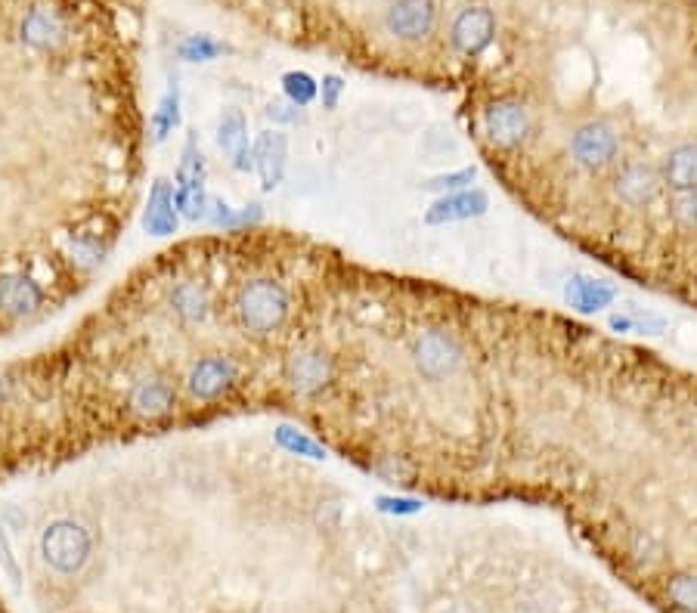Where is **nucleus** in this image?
Here are the masks:
<instances>
[{
	"mask_svg": "<svg viewBox=\"0 0 697 613\" xmlns=\"http://www.w3.org/2000/svg\"><path fill=\"white\" fill-rule=\"evenodd\" d=\"M261 220H264V208H261L258 202H251V205H245V208H236V211H233V220H230V227H227V230H233V233H239V230H251V227H258Z\"/></svg>",
	"mask_w": 697,
	"mask_h": 613,
	"instance_id": "nucleus-31",
	"label": "nucleus"
},
{
	"mask_svg": "<svg viewBox=\"0 0 697 613\" xmlns=\"http://www.w3.org/2000/svg\"><path fill=\"white\" fill-rule=\"evenodd\" d=\"M660 180L673 192H691L697 189V140L679 143L667 152L660 165Z\"/></svg>",
	"mask_w": 697,
	"mask_h": 613,
	"instance_id": "nucleus-18",
	"label": "nucleus"
},
{
	"mask_svg": "<svg viewBox=\"0 0 697 613\" xmlns=\"http://www.w3.org/2000/svg\"><path fill=\"white\" fill-rule=\"evenodd\" d=\"M152 140L155 143H162L174 127H180V84L171 81L165 96L158 100V109L152 112Z\"/></svg>",
	"mask_w": 697,
	"mask_h": 613,
	"instance_id": "nucleus-22",
	"label": "nucleus"
},
{
	"mask_svg": "<svg viewBox=\"0 0 697 613\" xmlns=\"http://www.w3.org/2000/svg\"><path fill=\"white\" fill-rule=\"evenodd\" d=\"M236 381H239V369L233 360L205 357L189 369L186 387H189V394L199 400H217V397H224Z\"/></svg>",
	"mask_w": 697,
	"mask_h": 613,
	"instance_id": "nucleus-7",
	"label": "nucleus"
},
{
	"mask_svg": "<svg viewBox=\"0 0 697 613\" xmlns=\"http://www.w3.org/2000/svg\"><path fill=\"white\" fill-rule=\"evenodd\" d=\"M413 363H416L419 375L428 381L453 378L465 363V347L447 329H425L413 341Z\"/></svg>",
	"mask_w": 697,
	"mask_h": 613,
	"instance_id": "nucleus-2",
	"label": "nucleus"
},
{
	"mask_svg": "<svg viewBox=\"0 0 697 613\" xmlns=\"http://www.w3.org/2000/svg\"><path fill=\"white\" fill-rule=\"evenodd\" d=\"M19 35H22L25 47L38 50V53H53V50H59L62 44H66L69 25H66V19H62L56 10L38 7V10L25 13V19L19 25Z\"/></svg>",
	"mask_w": 697,
	"mask_h": 613,
	"instance_id": "nucleus-8",
	"label": "nucleus"
},
{
	"mask_svg": "<svg viewBox=\"0 0 697 613\" xmlns=\"http://www.w3.org/2000/svg\"><path fill=\"white\" fill-rule=\"evenodd\" d=\"M282 93L285 100L295 103L298 109L310 106L316 96H320V84H316L307 72H285L282 75Z\"/></svg>",
	"mask_w": 697,
	"mask_h": 613,
	"instance_id": "nucleus-24",
	"label": "nucleus"
},
{
	"mask_svg": "<svg viewBox=\"0 0 697 613\" xmlns=\"http://www.w3.org/2000/svg\"><path fill=\"white\" fill-rule=\"evenodd\" d=\"M285 378L301 397H313L332 381V360L320 350H301L285 363Z\"/></svg>",
	"mask_w": 697,
	"mask_h": 613,
	"instance_id": "nucleus-12",
	"label": "nucleus"
},
{
	"mask_svg": "<svg viewBox=\"0 0 697 613\" xmlns=\"http://www.w3.org/2000/svg\"><path fill=\"white\" fill-rule=\"evenodd\" d=\"M632 319H636V332H639V335H663V332H667V322H663L660 316L632 313Z\"/></svg>",
	"mask_w": 697,
	"mask_h": 613,
	"instance_id": "nucleus-34",
	"label": "nucleus"
},
{
	"mask_svg": "<svg viewBox=\"0 0 697 613\" xmlns=\"http://www.w3.org/2000/svg\"><path fill=\"white\" fill-rule=\"evenodd\" d=\"M490 199L484 189H462V192H450V196H440L437 202H431V208L425 211V223L428 227H443V223H456V220H471L487 214Z\"/></svg>",
	"mask_w": 697,
	"mask_h": 613,
	"instance_id": "nucleus-13",
	"label": "nucleus"
},
{
	"mask_svg": "<svg viewBox=\"0 0 697 613\" xmlns=\"http://www.w3.org/2000/svg\"><path fill=\"white\" fill-rule=\"evenodd\" d=\"M273 437H276V443L285 449V453H292V456H304V459H313V462L326 459V449L313 437H307L304 431L292 428V425H276Z\"/></svg>",
	"mask_w": 697,
	"mask_h": 613,
	"instance_id": "nucleus-23",
	"label": "nucleus"
},
{
	"mask_svg": "<svg viewBox=\"0 0 697 613\" xmlns=\"http://www.w3.org/2000/svg\"><path fill=\"white\" fill-rule=\"evenodd\" d=\"M474 177H478V168H459V171H450V174H437L425 183L428 192H437V196H450V192H462L474 183Z\"/></svg>",
	"mask_w": 697,
	"mask_h": 613,
	"instance_id": "nucleus-27",
	"label": "nucleus"
},
{
	"mask_svg": "<svg viewBox=\"0 0 697 613\" xmlns=\"http://www.w3.org/2000/svg\"><path fill=\"white\" fill-rule=\"evenodd\" d=\"M267 118L276 124H298L301 121V109L295 103H270L267 106Z\"/></svg>",
	"mask_w": 697,
	"mask_h": 613,
	"instance_id": "nucleus-33",
	"label": "nucleus"
},
{
	"mask_svg": "<svg viewBox=\"0 0 697 613\" xmlns=\"http://www.w3.org/2000/svg\"><path fill=\"white\" fill-rule=\"evenodd\" d=\"M617 149H620V137L605 121H589L577 127L574 137H570V155H574V161L586 171L608 168L617 158Z\"/></svg>",
	"mask_w": 697,
	"mask_h": 613,
	"instance_id": "nucleus-4",
	"label": "nucleus"
},
{
	"mask_svg": "<svg viewBox=\"0 0 697 613\" xmlns=\"http://www.w3.org/2000/svg\"><path fill=\"white\" fill-rule=\"evenodd\" d=\"M41 304H44V292L31 276L13 273V276L0 279V310L7 316H16V319L31 316V313H38Z\"/></svg>",
	"mask_w": 697,
	"mask_h": 613,
	"instance_id": "nucleus-16",
	"label": "nucleus"
},
{
	"mask_svg": "<svg viewBox=\"0 0 697 613\" xmlns=\"http://www.w3.org/2000/svg\"><path fill=\"white\" fill-rule=\"evenodd\" d=\"M41 555L56 573H78L90 558V533L75 521H56L41 536Z\"/></svg>",
	"mask_w": 697,
	"mask_h": 613,
	"instance_id": "nucleus-3",
	"label": "nucleus"
},
{
	"mask_svg": "<svg viewBox=\"0 0 697 613\" xmlns=\"http://www.w3.org/2000/svg\"><path fill=\"white\" fill-rule=\"evenodd\" d=\"M493 31H496V16L487 7H465L450 28V41L459 53L474 56L481 53L490 41H493Z\"/></svg>",
	"mask_w": 697,
	"mask_h": 613,
	"instance_id": "nucleus-9",
	"label": "nucleus"
},
{
	"mask_svg": "<svg viewBox=\"0 0 697 613\" xmlns=\"http://www.w3.org/2000/svg\"><path fill=\"white\" fill-rule=\"evenodd\" d=\"M608 326L614 332H636V319H632V313H611Z\"/></svg>",
	"mask_w": 697,
	"mask_h": 613,
	"instance_id": "nucleus-36",
	"label": "nucleus"
},
{
	"mask_svg": "<svg viewBox=\"0 0 697 613\" xmlns=\"http://www.w3.org/2000/svg\"><path fill=\"white\" fill-rule=\"evenodd\" d=\"M171 307L174 313L186 322V326H199V322L208 319V310H211V301H208V292L202 285L196 282H180L174 292H171Z\"/></svg>",
	"mask_w": 697,
	"mask_h": 613,
	"instance_id": "nucleus-21",
	"label": "nucleus"
},
{
	"mask_svg": "<svg viewBox=\"0 0 697 613\" xmlns=\"http://www.w3.org/2000/svg\"><path fill=\"white\" fill-rule=\"evenodd\" d=\"M670 214H673V220L679 223L682 230H694L697 233V189H691V192H673Z\"/></svg>",
	"mask_w": 697,
	"mask_h": 613,
	"instance_id": "nucleus-28",
	"label": "nucleus"
},
{
	"mask_svg": "<svg viewBox=\"0 0 697 613\" xmlns=\"http://www.w3.org/2000/svg\"><path fill=\"white\" fill-rule=\"evenodd\" d=\"M341 93H344V78H338V75H326V78H323V87H320L323 109H335V106H338V100H341Z\"/></svg>",
	"mask_w": 697,
	"mask_h": 613,
	"instance_id": "nucleus-32",
	"label": "nucleus"
},
{
	"mask_svg": "<svg viewBox=\"0 0 697 613\" xmlns=\"http://www.w3.org/2000/svg\"><path fill=\"white\" fill-rule=\"evenodd\" d=\"M180 227V214H177V205H174V189L168 180H155L152 189H149V202H146V211H143V230L149 236H174Z\"/></svg>",
	"mask_w": 697,
	"mask_h": 613,
	"instance_id": "nucleus-15",
	"label": "nucleus"
},
{
	"mask_svg": "<svg viewBox=\"0 0 697 613\" xmlns=\"http://www.w3.org/2000/svg\"><path fill=\"white\" fill-rule=\"evenodd\" d=\"M227 53V44H220L217 38L211 35H189L180 47H177V56L186 59V62H211L217 56Z\"/></svg>",
	"mask_w": 697,
	"mask_h": 613,
	"instance_id": "nucleus-25",
	"label": "nucleus"
},
{
	"mask_svg": "<svg viewBox=\"0 0 697 613\" xmlns=\"http://www.w3.org/2000/svg\"><path fill=\"white\" fill-rule=\"evenodd\" d=\"M251 155H255V171L261 177L264 192H273L282 183L285 174V158H289V140L279 131H264L251 143Z\"/></svg>",
	"mask_w": 697,
	"mask_h": 613,
	"instance_id": "nucleus-14",
	"label": "nucleus"
},
{
	"mask_svg": "<svg viewBox=\"0 0 697 613\" xmlns=\"http://www.w3.org/2000/svg\"><path fill=\"white\" fill-rule=\"evenodd\" d=\"M375 505H378V511L397 514V518H406V514H419L422 511L419 499H406V496H382Z\"/></svg>",
	"mask_w": 697,
	"mask_h": 613,
	"instance_id": "nucleus-30",
	"label": "nucleus"
},
{
	"mask_svg": "<svg viewBox=\"0 0 697 613\" xmlns=\"http://www.w3.org/2000/svg\"><path fill=\"white\" fill-rule=\"evenodd\" d=\"M177 394L165 378H146L131 391V409L143 418H158L171 412Z\"/></svg>",
	"mask_w": 697,
	"mask_h": 613,
	"instance_id": "nucleus-19",
	"label": "nucleus"
},
{
	"mask_svg": "<svg viewBox=\"0 0 697 613\" xmlns=\"http://www.w3.org/2000/svg\"><path fill=\"white\" fill-rule=\"evenodd\" d=\"M289 316V295L273 279H251L236 295V319L251 335L276 332Z\"/></svg>",
	"mask_w": 697,
	"mask_h": 613,
	"instance_id": "nucleus-1",
	"label": "nucleus"
},
{
	"mask_svg": "<svg viewBox=\"0 0 697 613\" xmlns=\"http://www.w3.org/2000/svg\"><path fill=\"white\" fill-rule=\"evenodd\" d=\"M614 298H617V288L611 282L592 279L586 273L570 276L567 285H564V301L574 307L577 313H598V310L611 307Z\"/></svg>",
	"mask_w": 697,
	"mask_h": 613,
	"instance_id": "nucleus-17",
	"label": "nucleus"
},
{
	"mask_svg": "<svg viewBox=\"0 0 697 613\" xmlns=\"http://www.w3.org/2000/svg\"><path fill=\"white\" fill-rule=\"evenodd\" d=\"M667 595L679 610L697 613V573H676L667 583Z\"/></svg>",
	"mask_w": 697,
	"mask_h": 613,
	"instance_id": "nucleus-26",
	"label": "nucleus"
},
{
	"mask_svg": "<svg viewBox=\"0 0 697 613\" xmlns=\"http://www.w3.org/2000/svg\"><path fill=\"white\" fill-rule=\"evenodd\" d=\"M437 22L434 0H394L385 13V28L403 44H416L431 35Z\"/></svg>",
	"mask_w": 697,
	"mask_h": 613,
	"instance_id": "nucleus-5",
	"label": "nucleus"
},
{
	"mask_svg": "<svg viewBox=\"0 0 697 613\" xmlns=\"http://www.w3.org/2000/svg\"><path fill=\"white\" fill-rule=\"evenodd\" d=\"M660 186L663 180L654 165H648V161H632V165H626L614 177V196L629 208H642L657 199Z\"/></svg>",
	"mask_w": 697,
	"mask_h": 613,
	"instance_id": "nucleus-11",
	"label": "nucleus"
},
{
	"mask_svg": "<svg viewBox=\"0 0 697 613\" xmlns=\"http://www.w3.org/2000/svg\"><path fill=\"white\" fill-rule=\"evenodd\" d=\"M217 146L230 158L233 171H239V174L255 171V155H251V140H248V121L239 109H224V115H220Z\"/></svg>",
	"mask_w": 697,
	"mask_h": 613,
	"instance_id": "nucleus-10",
	"label": "nucleus"
},
{
	"mask_svg": "<svg viewBox=\"0 0 697 613\" xmlns=\"http://www.w3.org/2000/svg\"><path fill=\"white\" fill-rule=\"evenodd\" d=\"M205 155L196 143V131L186 134L180 165H177V192H205Z\"/></svg>",
	"mask_w": 697,
	"mask_h": 613,
	"instance_id": "nucleus-20",
	"label": "nucleus"
},
{
	"mask_svg": "<svg viewBox=\"0 0 697 613\" xmlns=\"http://www.w3.org/2000/svg\"><path fill=\"white\" fill-rule=\"evenodd\" d=\"M484 127L493 146L499 149H518L530 134V112L515 100H499L487 109Z\"/></svg>",
	"mask_w": 697,
	"mask_h": 613,
	"instance_id": "nucleus-6",
	"label": "nucleus"
},
{
	"mask_svg": "<svg viewBox=\"0 0 697 613\" xmlns=\"http://www.w3.org/2000/svg\"><path fill=\"white\" fill-rule=\"evenodd\" d=\"M233 211L236 208H230L224 199H211V205H208V220L214 223V227H230V220H233Z\"/></svg>",
	"mask_w": 697,
	"mask_h": 613,
	"instance_id": "nucleus-35",
	"label": "nucleus"
},
{
	"mask_svg": "<svg viewBox=\"0 0 697 613\" xmlns=\"http://www.w3.org/2000/svg\"><path fill=\"white\" fill-rule=\"evenodd\" d=\"M0 570L7 573L10 579V589L19 595L22 592V567L13 555V545H10V536H7V527H0Z\"/></svg>",
	"mask_w": 697,
	"mask_h": 613,
	"instance_id": "nucleus-29",
	"label": "nucleus"
}]
</instances>
